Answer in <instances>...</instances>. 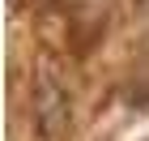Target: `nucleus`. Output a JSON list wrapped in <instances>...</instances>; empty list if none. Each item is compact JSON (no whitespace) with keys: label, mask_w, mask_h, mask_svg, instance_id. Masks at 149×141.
<instances>
[{"label":"nucleus","mask_w":149,"mask_h":141,"mask_svg":"<svg viewBox=\"0 0 149 141\" xmlns=\"http://www.w3.org/2000/svg\"><path fill=\"white\" fill-rule=\"evenodd\" d=\"M34 128L47 141H56L60 133L68 128V90L56 81H43L34 94Z\"/></svg>","instance_id":"f257e3e1"}]
</instances>
